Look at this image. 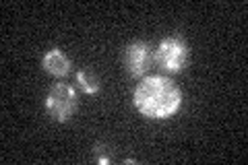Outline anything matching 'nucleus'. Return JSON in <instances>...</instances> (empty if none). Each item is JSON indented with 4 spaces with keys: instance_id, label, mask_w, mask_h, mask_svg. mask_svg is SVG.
<instances>
[{
    "instance_id": "f257e3e1",
    "label": "nucleus",
    "mask_w": 248,
    "mask_h": 165,
    "mask_svg": "<svg viewBox=\"0 0 248 165\" xmlns=\"http://www.w3.org/2000/svg\"><path fill=\"white\" fill-rule=\"evenodd\" d=\"M182 104V93L168 76H147L135 89V105L145 118L164 120L174 116Z\"/></svg>"
},
{
    "instance_id": "f03ea898",
    "label": "nucleus",
    "mask_w": 248,
    "mask_h": 165,
    "mask_svg": "<svg viewBox=\"0 0 248 165\" xmlns=\"http://www.w3.org/2000/svg\"><path fill=\"white\" fill-rule=\"evenodd\" d=\"M77 107H79L77 91L66 83H56L46 97V112L54 122H68L75 116Z\"/></svg>"
},
{
    "instance_id": "7ed1b4c3",
    "label": "nucleus",
    "mask_w": 248,
    "mask_h": 165,
    "mask_svg": "<svg viewBox=\"0 0 248 165\" xmlns=\"http://www.w3.org/2000/svg\"><path fill=\"white\" fill-rule=\"evenodd\" d=\"M188 45L182 37H166L155 50V62L166 70V73H180L188 62Z\"/></svg>"
},
{
    "instance_id": "20e7f679",
    "label": "nucleus",
    "mask_w": 248,
    "mask_h": 165,
    "mask_svg": "<svg viewBox=\"0 0 248 165\" xmlns=\"http://www.w3.org/2000/svg\"><path fill=\"white\" fill-rule=\"evenodd\" d=\"M124 60V68L133 78H141L143 75H147V70L151 68L153 60H155V52L151 50L149 44L145 42H133L124 48L122 54Z\"/></svg>"
},
{
    "instance_id": "39448f33",
    "label": "nucleus",
    "mask_w": 248,
    "mask_h": 165,
    "mask_svg": "<svg viewBox=\"0 0 248 165\" xmlns=\"http://www.w3.org/2000/svg\"><path fill=\"white\" fill-rule=\"evenodd\" d=\"M42 68L46 70L48 75L56 76V78H64L68 73H71V60L62 50L58 48H52L44 54L42 58Z\"/></svg>"
},
{
    "instance_id": "423d86ee",
    "label": "nucleus",
    "mask_w": 248,
    "mask_h": 165,
    "mask_svg": "<svg viewBox=\"0 0 248 165\" xmlns=\"http://www.w3.org/2000/svg\"><path fill=\"white\" fill-rule=\"evenodd\" d=\"M77 87H79L85 95H97L102 91V83L95 73H91L89 68L77 70Z\"/></svg>"
}]
</instances>
